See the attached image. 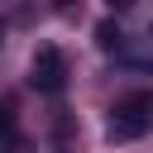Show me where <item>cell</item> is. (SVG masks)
I'll return each mask as SVG.
<instances>
[{
    "label": "cell",
    "instance_id": "1",
    "mask_svg": "<svg viewBox=\"0 0 153 153\" xmlns=\"http://www.w3.org/2000/svg\"><path fill=\"white\" fill-rule=\"evenodd\" d=\"M153 129V91H129L110 105V120H105V134L110 143H129V139H143Z\"/></svg>",
    "mask_w": 153,
    "mask_h": 153
},
{
    "label": "cell",
    "instance_id": "2",
    "mask_svg": "<svg viewBox=\"0 0 153 153\" xmlns=\"http://www.w3.org/2000/svg\"><path fill=\"white\" fill-rule=\"evenodd\" d=\"M29 81H33V91H43V96H57V91L67 86V62H62V53H57L53 43H43V48L33 53Z\"/></svg>",
    "mask_w": 153,
    "mask_h": 153
},
{
    "label": "cell",
    "instance_id": "3",
    "mask_svg": "<svg viewBox=\"0 0 153 153\" xmlns=\"http://www.w3.org/2000/svg\"><path fill=\"white\" fill-rule=\"evenodd\" d=\"M0 148H10V153H24V134H19L14 100H5V105H0Z\"/></svg>",
    "mask_w": 153,
    "mask_h": 153
},
{
    "label": "cell",
    "instance_id": "4",
    "mask_svg": "<svg viewBox=\"0 0 153 153\" xmlns=\"http://www.w3.org/2000/svg\"><path fill=\"white\" fill-rule=\"evenodd\" d=\"M96 43H100L105 53H115V48L124 43V33H120V24H115V19H105V24H96Z\"/></svg>",
    "mask_w": 153,
    "mask_h": 153
},
{
    "label": "cell",
    "instance_id": "5",
    "mask_svg": "<svg viewBox=\"0 0 153 153\" xmlns=\"http://www.w3.org/2000/svg\"><path fill=\"white\" fill-rule=\"evenodd\" d=\"M110 5H120V10H124V5H134V0H110Z\"/></svg>",
    "mask_w": 153,
    "mask_h": 153
},
{
    "label": "cell",
    "instance_id": "6",
    "mask_svg": "<svg viewBox=\"0 0 153 153\" xmlns=\"http://www.w3.org/2000/svg\"><path fill=\"white\" fill-rule=\"evenodd\" d=\"M148 38H153V24H148Z\"/></svg>",
    "mask_w": 153,
    "mask_h": 153
}]
</instances>
